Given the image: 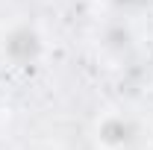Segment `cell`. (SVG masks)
<instances>
[{
    "mask_svg": "<svg viewBox=\"0 0 153 150\" xmlns=\"http://www.w3.org/2000/svg\"><path fill=\"white\" fill-rule=\"evenodd\" d=\"M47 53V41L44 33L38 30V24L27 18L12 21L9 27H3L0 33V59L12 68V71H30Z\"/></svg>",
    "mask_w": 153,
    "mask_h": 150,
    "instance_id": "cell-1",
    "label": "cell"
},
{
    "mask_svg": "<svg viewBox=\"0 0 153 150\" xmlns=\"http://www.w3.org/2000/svg\"><path fill=\"white\" fill-rule=\"evenodd\" d=\"M147 138V124L135 112L115 109L94 121V144L100 150H138Z\"/></svg>",
    "mask_w": 153,
    "mask_h": 150,
    "instance_id": "cell-2",
    "label": "cell"
},
{
    "mask_svg": "<svg viewBox=\"0 0 153 150\" xmlns=\"http://www.w3.org/2000/svg\"><path fill=\"white\" fill-rule=\"evenodd\" d=\"M94 47L106 62H127L138 47V30H135L133 18L106 15V21L97 24Z\"/></svg>",
    "mask_w": 153,
    "mask_h": 150,
    "instance_id": "cell-3",
    "label": "cell"
},
{
    "mask_svg": "<svg viewBox=\"0 0 153 150\" xmlns=\"http://www.w3.org/2000/svg\"><path fill=\"white\" fill-rule=\"evenodd\" d=\"M106 6L109 15H124V18H135L141 9H147L150 0H100Z\"/></svg>",
    "mask_w": 153,
    "mask_h": 150,
    "instance_id": "cell-4",
    "label": "cell"
}]
</instances>
